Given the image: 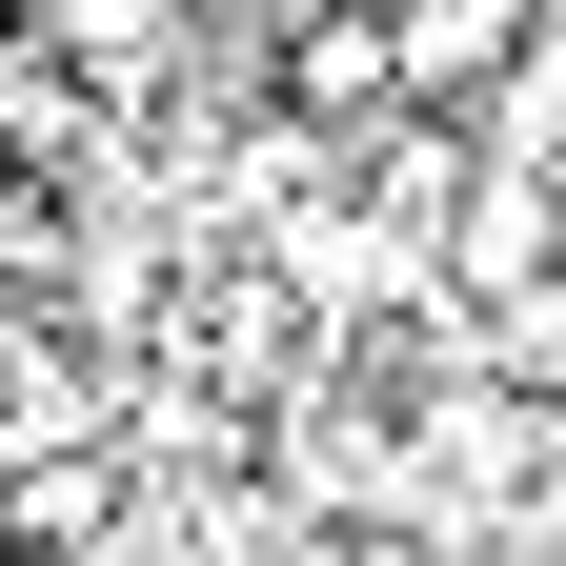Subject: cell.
Instances as JSON below:
<instances>
[{"instance_id": "6da1fadb", "label": "cell", "mask_w": 566, "mask_h": 566, "mask_svg": "<svg viewBox=\"0 0 566 566\" xmlns=\"http://www.w3.org/2000/svg\"><path fill=\"white\" fill-rule=\"evenodd\" d=\"M546 263H566V182L485 142V182H465V223H446V283H465V304H526Z\"/></svg>"}, {"instance_id": "7a4b0ae2", "label": "cell", "mask_w": 566, "mask_h": 566, "mask_svg": "<svg viewBox=\"0 0 566 566\" xmlns=\"http://www.w3.org/2000/svg\"><path fill=\"white\" fill-rule=\"evenodd\" d=\"M41 41H82L102 82L142 102V82H182V61H202V0H41Z\"/></svg>"}, {"instance_id": "3957f363", "label": "cell", "mask_w": 566, "mask_h": 566, "mask_svg": "<svg viewBox=\"0 0 566 566\" xmlns=\"http://www.w3.org/2000/svg\"><path fill=\"white\" fill-rule=\"evenodd\" d=\"M485 142H506V163H546V182H566V0H546V41L506 61V82H485Z\"/></svg>"}, {"instance_id": "277c9868", "label": "cell", "mask_w": 566, "mask_h": 566, "mask_svg": "<svg viewBox=\"0 0 566 566\" xmlns=\"http://www.w3.org/2000/svg\"><path fill=\"white\" fill-rule=\"evenodd\" d=\"M485 365H506V385H566V263L526 283V304H485Z\"/></svg>"}]
</instances>
